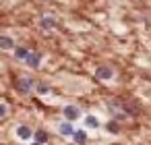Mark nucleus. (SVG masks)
I'll list each match as a JSON object with an SVG mask.
<instances>
[{"label": "nucleus", "mask_w": 151, "mask_h": 145, "mask_svg": "<svg viewBox=\"0 0 151 145\" xmlns=\"http://www.w3.org/2000/svg\"><path fill=\"white\" fill-rule=\"evenodd\" d=\"M64 116H66V120L73 122V120H77V118L81 116V110H79L77 106H66V108H64Z\"/></svg>", "instance_id": "1"}, {"label": "nucleus", "mask_w": 151, "mask_h": 145, "mask_svg": "<svg viewBox=\"0 0 151 145\" xmlns=\"http://www.w3.org/2000/svg\"><path fill=\"white\" fill-rule=\"evenodd\" d=\"M25 60H27V64H29L31 69H37V64H40V60H42V56H40L37 52H29Z\"/></svg>", "instance_id": "2"}, {"label": "nucleus", "mask_w": 151, "mask_h": 145, "mask_svg": "<svg viewBox=\"0 0 151 145\" xmlns=\"http://www.w3.org/2000/svg\"><path fill=\"white\" fill-rule=\"evenodd\" d=\"M112 75H114V73H112L108 66H99V69L95 71V77H97V79H112Z\"/></svg>", "instance_id": "3"}, {"label": "nucleus", "mask_w": 151, "mask_h": 145, "mask_svg": "<svg viewBox=\"0 0 151 145\" xmlns=\"http://www.w3.org/2000/svg\"><path fill=\"white\" fill-rule=\"evenodd\" d=\"M70 137H73V141H75V143H79V145L87 143V133H85V131H75Z\"/></svg>", "instance_id": "4"}, {"label": "nucleus", "mask_w": 151, "mask_h": 145, "mask_svg": "<svg viewBox=\"0 0 151 145\" xmlns=\"http://www.w3.org/2000/svg\"><path fill=\"white\" fill-rule=\"evenodd\" d=\"M17 135L21 137V141H25V139H31V135H33V133H31V128H29V126H25V124H23V126H19V128H17Z\"/></svg>", "instance_id": "5"}, {"label": "nucleus", "mask_w": 151, "mask_h": 145, "mask_svg": "<svg viewBox=\"0 0 151 145\" xmlns=\"http://www.w3.org/2000/svg\"><path fill=\"white\" fill-rule=\"evenodd\" d=\"M58 131H60L62 135H66V137H70V135L75 133V128H73V122H62V124L58 126Z\"/></svg>", "instance_id": "6"}, {"label": "nucleus", "mask_w": 151, "mask_h": 145, "mask_svg": "<svg viewBox=\"0 0 151 145\" xmlns=\"http://www.w3.org/2000/svg\"><path fill=\"white\" fill-rule=\"evenodd\" d=\"M31 85H33V83H31V79H27V77H25V79H21V81H19V89H21V91H23V93H27V91H29V89H31Z\"/></svg>", "instance_id": "7"}, {"label": "nucleus", "mask_w": 151, "mask_h": 145, "mask_svg": "<svg viewBox=\"0 0 151 145\" xmlns=\"http://www.w3.org/2000/svg\"><path fill=\"white\" fill-rule=\"evenodd\" d=\"M33 139H35V143H48V133H44V131H37L35 135H31Z\"/></svg>", "instance_id": "8"}, {"label": "nucleus", "mask_w": 151, "mask_h": 145, "mask_svg": "<svg viewBox=\"0 0 151 145\" xmlns=\"http://www.w3.org/2000/svg\"><path fill=\"white\" fill-rule=\"evenodd\" d=\"M0 48H2V50H11L13 48V40L6 38V35H2V38H0Z\"/></svg>", "instance_id": "9"}, {"label": "nucleus", "mask_w": 151, "mask_h": 145, "mask_svg": "<svg viewBox=\"0 0 151 145\" xmlns=\"http://www.w3.org/2000/svg\"><path fill=\"white\" fill-rule=\"evenodd\" d=\"M27 54H29V52H27L25 48H17V50H15V56H17L19 60H25V58H27Z\"/></svg>", "instance_id": "10"}, {"label": "nucleus", "mask_w": 151, "mask_h": 145, "mask_svg": "<svg viewBox=\"0 0 151 145\" xmlns=\"http://www.w3.org/2000/svg\"><path fill=\"white\" fill-rule=\"evenodd\" d=\"M85 122H87V126H91V128H97V126H99V122H97V118H95V116H87V120H85Z\"/></svg>", "instance_id": "11"}, {"label": "nucleus", "mask_w": 151, "mask_h": 145, "mask_svg": "<svg viewBox=\"0 0 151 145\" xmlns=\"http://www.w3.org/2000/svg\"><path fill=\"white\" fill-rule=\"evenodd\" d=\"M42 25H44L46 29H50V27H54V19H52V17H46V19L42 21Z\"/></svg>", "instance_id": "12"}, {"label": "nucleus", "mask_w": 151, "mask_h": 145, "mask_svg": "<svg viewBox=\"0 0 151 145\" xmlns=\"http://www.w3.org/2000/svg\"><path fill=\"white\" fill-rule=\"evenodd\" d=\"M108 128H110L112 133H116V131H118V124H116V122H110V124H108Z\"/></svg>", "instance_id": "13"}, {"label": "nucleus", "mask_w": 151, "mask_h": 145, "mask_svg": "<svg viewBox=\"0 0 151 145\" xmlns=\"http://www.w3.org/2000/svg\"><path fill=\"white\" fill-rule=\"evenodd\" d=\"M37 91H40V93H48V87H46V85H37Z\"/></svg>", "instance_id": "14"}, {"label": "nucleus", "mask_w": 151, "mask_h": 145, "mask_svg": "<svg viewBox=\"0 0 151 145\" xmlns=\"http://www.w3.org/2000/svg\"><path fill=\"white\" fill-rule=\"evenodd\" d=\"M6 114V106L4 104H0V116H4Z\"/></svg>", "instance_id": "15"}]
</instances>
